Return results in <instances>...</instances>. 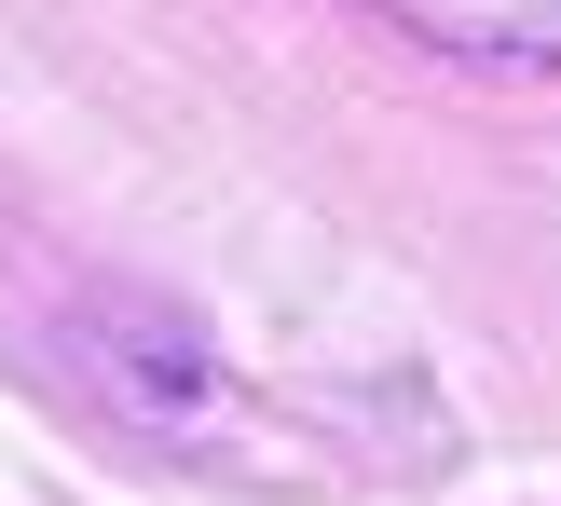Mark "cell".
Wrapping results in <instances>:
<instances>
[{"instance_id":"cell-1","label":"cell","mask_w":561,"mask_h":506,"mask_svg":"<svg viewBox=\"0 0 561 506\" xmlns=\"http://www.w3.org/2000/svg\"><path fill=\"white\" fill-rule=\"evenodd\" d=\"M398 27H425L438 55H493V69H561V0H383Z\"/></svg>"}]
</instances>
